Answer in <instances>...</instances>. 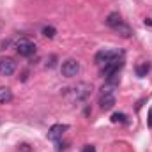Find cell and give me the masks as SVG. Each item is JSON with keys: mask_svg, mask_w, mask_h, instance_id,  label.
<instances>
[{"mask_svg": "<svg viewBox=\"0 0 152 152\" xmlns=\"http://www.w3.org/2000/svg\"><path fill=\"white\" fill-rule=\"evenodd\" d=\"M67 129H69L67 124H55V126H51L50 131H48V140H58V138H62V134Z\"/></svg>", "mask_w": 152, "mask_h": 152, "instance_id": "52a82bcc", "label": "cell"}, {"mask_svg": "<svg viewBox=\"0 0 152 152\" xmlns=\"http://www.w3.org/2000/svg\"><path fill=\"white\" fill-rule=\"evenodd\" d=\"M90 90H92V85L90 83H78L76 87H73L71 90H67L69 94H71V99L73 101H81V99H85L88 94H90Z\"/></svg>", "mask_w": 152, "mask_h": 152, "instance_id": "7a4b0ae2", "label": "cell"}, {"mask_svg": "<svg viewBox=\"0 0 152 152\" xmlns=\"http://www.w3.org/2000/svg\"><path fill=\"white\" fill-rule=\"evenodd\" d=\"M112 88H113V87H110V85L103 87V92H101V97H99V106H101L103 112L112 110V108L115 106V103H117V99H115Z\"/></svg>", "mask_w": 152, "mask_h": 152, "instance_id": "6da1fadb", "label": "cell"}, {"mask_svg": "<svg viewBox=\"0 0 152 152\" xmlns=\"http://www.w3.org/2000/svg\"><path fill=\"white\" fill-rule=\"evenodd\" d=\"M16 71V62L12 58H0V76H11Z\"/></svg>", "mask_w": 152, "mask_h": 152, "instance_id": "8992f818", "label": "cell"}, {"mask_svg": "<svg viewBox=\"0 0 152 152\" xmlns=\"http://www.w3.org/2000/svg\"><path fill=\"white\" fill-rule=\"evenodd\" d=\"M18 151L20 152H32V147H30L28 143H21V145L18 147Z\"/></svg>", "mask_w": 152, "mask_h": 152, "instance_id": "5bb4252c", "label": "cell"}, {"mask_svg": "<svg viewBox=\"0 0 152 152\" xmlns=\"http://www.w3.org/2000/svg\"><path fill=\"white\" fill-rule=\"evenodd\" d=\"M55 60H57V57L51 55V57H50V62H46V67H53V66H55Z\"/></svg>", "mask_w": 152, "mask_h": 152, "instance_id": "9a60e30c", "label": "cell"}, {"mask_svg": "<svg viewBox=\"0 0 152 152\" xmlns=\"http://www.w3.org/2000/svg\"><path fill=\"white\" fill-rule=\"evenodd\" d=\"M149 126H151V127H152V110H151V112H149Z\"/></svg>", "mask_w": 152, "mask_h": 152, "instance_id": "e0dca14e", "label": "cell"}, {"mask_svg": "<svg viewBox=\"0 0 152 152\" xmlns=\"http://www.w3.org/2000/svg\"><path fill=\"white\" fill-rule=\"evenodd\" d=\"M151 62H142V64H138V67H136V75L140 76V78H143V76H147L151 73Z\"/></svg>", "mask_w": 152, "mask_h": 152, "instance_id": "8fae6325", "label": "cell"}, {"mask_svg": "<svg viewBox=\"0 0 152 152\" xmlns=\"http://www.w3.org/2000/svg\"><path fill=\"white\" fill-rule=\"evenodd\" d=\"M55 34H57V30H55L53 27H44V28H42V36H44V37L53 39L55 37Z\"/></svg>", "mask_w": 152, "mask_h": 152, "instance_id": "7c38bea8", "label": "cell"}, {"mask_svg": "<svg viewBox=\"0 0 152 152\" xmlns=\"http://www.w3.org/2000/svg\"><path fill=\"white\" fill-rule=\"evenodd\" d=\"M60 71H62V76L73 78V76H76L78 73H80V62H78L76 58H67V60L62 62Z\"/></svg>", "mask_w": 152, "mask_h": 152, "instance_id": "3957f363", "label": "cell"}, {"mask_svg": "<svg viewBox=\"0 0 152 152\" xmlns=\"http://www.w3.org/2000/svg\"><path fill=\"white\" fill-rule=\"evenodd\" d=\"M145 25H149V27H152V20H149V18H147V20H145Z\"/></svg>", "mask_w": 152, "mask_h": 152, "instance_id": "ac0fdd59", "label": "cell"}, {"mask_svg": "<svg viewBox=\"0 0 152 152\" xmlns=\"http://www.w3.org/2000/svg\"><path fill=\"white\" fill-rule=\"evenodd\" d=\"M112 122H113V124H118V122L122 124V122H126V115L124 113H113L112 115Z\"/></svg>", "mask_w": 152, "mask_h": 152, "instance_id": "4fadbf2b", "label": "cell"}, {"mask_svg": "<svg viewBox=\"0 0 152 152\" xmlns=\"http://www.w3.org/2000/svg\"><path fill=\"white\" fill-rule=\"evenodd\" d=\"M117 58H118V53L117 51H110V50H101L94 57L96 64H103V66L108 64V62H112V60H117Z\"/></svg>", "mask_w": 152, "mask_h": 152, "instance_id": "5b68a950", "label": "cell"}, {"mask_svg": "<svg viewBox=\"0 0 152 152\" xmlns=\"http://www.w3.org/2000/svg\"><path fill=\"white\" fill-rule=\"evenodd\" d=\"M16 51H18V55H21V57H30V55L36 53V44H34L32 41H28V39H21V41L16 44Z\"/></svg>", "mask_w": 152, "mask_h": 152, "instance_id": "277c9868", "label": "cell"}, {"mask_svg": "<svg viewBox=\"0 0 152 152\" xmlns=\"http://www.w3.org/2000/svg\"><path fill=\"white\" fill-rule=\"evenodd\" d=\"M115 32H118V36L120 37H124V39H127V37H131V34H133V30H131V27L129 25H126L124 21L118 25V27H115L113 28Z\"/></svg>", "mask_w": 152, "mask_h": 152, "instance_id": "9c48e42d", "label": "cell"}, {"mask_svg": "<svg viewBox=\"0 0 152 152\" xmlns=\"http://www.w3.org/2000/svg\"><path fill=\"white\" fill-rule=\"evenodd\" d=\"M12 99V90L9 87H0V103L5 104Z\"/></svg>", "mask_w": 152, "mask_h": 152, "instance_id": "30bf717a", "label": "cell"}, {"mask_svg": "<svg viewBox=\"0 0 152 152\" xmlns=\"http://www.w3.org/2000/svg\"><path fill=\"white\" fill-rule=\"evenodd\" d=\"M83 152H96V147H92V145H85V147H83Z\"/></svg>", "mask_w": 152, "mask_h": 152, "instance_id": "2e32d148", "label": "cell"}, {"mask_svg": "<svg viewBox=\"0 0 152 152\" xmlns=\"http://www.w3.org/2000/svg\"><path fill=\"white\" fill-rule=\"evenodd\" d=\"M104 23H106L108 27L115 28V27H118V25L122 23V18H120V14H118V12H110V14L106 16V20H104Z\"/></svg>", "mask_w": 152, "mask_h": 152, "instance_id": "ba28073f", "label": "cell"}]
</instances>
